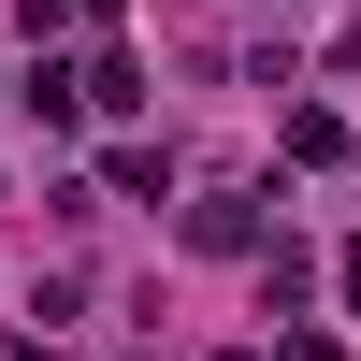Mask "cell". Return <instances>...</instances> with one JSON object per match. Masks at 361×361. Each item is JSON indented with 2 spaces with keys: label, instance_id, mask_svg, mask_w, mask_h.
Segmentation results:
<instances>
[{
  "label": "cell",
  "instance_id": "obj_1",
  "mask_svg": "<svg viewBox=\"0 0 361 361\" xmlns=\"http://www.w3.org/2000/svg\"><path fill=\"white\" fill-rule=\"evenodd\" d=\"M289 159L333 173V159H347V116H333V102H289Z\"/></svg>",
  "mask_w": 361,
  "mask_h": 361
},
{
  "label": "cell",
  "instance_id": "obj_2",
  "mask_svg": "<svg viewBox=\"0 0 361 361\" xmlns=\"http://www.w3.org/2000/svg\"><path fill=\"white\" fill-rule=\"evenodd\" d=\"M188 246H217V260H246V246H260V202H188Z\"/></svg>",
  "mask_w": 361,
  "mask_h": 361
},
{
  "label": "cell",
  "instance_id": "obj_3",
  "mask_svg": "<svg viewBox=\"0 0 361 361\" xmlns=\"http://www.w3.org/2000/svg\"><path fill=\"white\" fill-rule=\"evenodd\" d=\"M333 289H347V304H361V246H347V260H333Z\"/></svg>",
  "mask_w": 361,
  "mask_h": 361
},
{
  "label": "cell",
  "instance_id": "obj_4",
  "mask_svg": "<svg viewBox=\"0 0 361 361\" xmlns=\"http://www.w3.org/2000/svg\"><path fill=\"white\" fill-rule=\"evenodd\" d=\"M0 361H58V347H29V333H15V347H0Z\"/></svg>",
  "mask_w": 361,
  "mask_h": 361
},
{
  "label": "cell",
  "instance_id": "obj_5",
  "mask_svg": "<svg viewBox=\"0 0 361 361\" xmlns=\"http://www.w3.org/2000/svg\"><path fill=\"white\" fill-rule=\"evenodd\" d=\"M73 15H130V0H73Z\"/></svg>",
  "mask_w": 361,
  "mask_h": 361
}]
</instances>
